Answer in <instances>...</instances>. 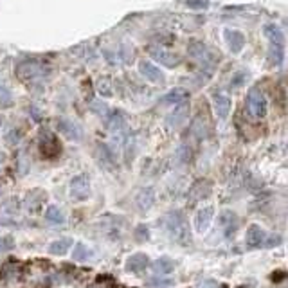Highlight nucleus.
<instances>
[{"label": "nucleus", "mask_w": 288, "mask_h": 288, "mask_svg": "<svg viewBox=\"0 0 288 288\" xmlns=\"http://www.w3.org/2000/svg\"><path fill=\"white\" fill-rule=\"evenodd\" d=\"M171 283H173L171 279H153V281H148L150 286H170Z\"/></svg>", "instance_id": "4468645a"}, {"label": "nucleus", "mask_w": 288, "mask_h": 288, "mask_svg": "<svg viewBox=\"0 0 288 288\" xmlns=\"http://www.w3.org/2000/svg\"><path fill=\"white\" fill-rule=\"evenodd\" d=\"M45 220L49 223H65V214L59 211L58 205H49L45 209Z\"/></svg>", "instance_id": "9d476101"}, {"label": "nucleus", "mask_w": 288, "mask_h": 288, "mask_svg": "<svg viewBox=\"0 0 288 288\" xmlns=\"http://www.w3.org/2000/svg\"><path fill=\"white\" fill-rule=\"evenodd\" d=\"M164 225H166L168 233L171 234V238H173L175 241H178V243H189V241H191L189 223L180 211H173V213L166 214Z\"/></svg>", "instance_id": "f257e3e1"}, {"label": "nucleus", "mask_w": 288, "mask_h": 288, "mask_svg": "<svg viewBox=\"0 0 288 288\" xmlns=\"http://www.w3.org/2000/svg\"><path fill=\"white\" fill-rule=\"evenodd\" d=\"M196 288H220V284L213 279H205V281H202Z\"/></svg>", "instance_id": "2eb2a0df"}, {"label": "nucleus", "mask_w": 288, "mask_h": 288, "mask_svg": "<svg viewBox=\"0 0 288 288\" xmlns=\"http://www.w3.org/2000/svg\"><path fill=\"white\" fill-rule=\"evenodd\" d=\"M213 214H214L213 207H203V209H200L198 213H196L195 227H196V231H198V233H203V231L209 227L211 220H213Z\"/></svg>", "instance_id": "39448f33"}, {"label": "nucleus", "mask_w": 288, "mask_h": 288, "mask_svg": "<svg viewBox=\"0 0 288 288\" xmlns=\"http://www.w3.org/2000/svg\"><path fill=\"white\" fill-rule=\"evenodd\" d=\"M153 200H155V193H153L152 188L148 189H142V191L139 193V196H137V203H139L140 209H150V207L153 205Z\"/></svg>", "instance_id": "1a4fd4ad"}, {"label": "nucleus", "mask_w": 288, "mask_h": 288, "mask_svg": "<svg viewBox=\"0 0 288 288\" xmlns=\"http://www.w3.org/2000/svg\"><path fill=\"white\" fill-rule=\"evenodd\" d=\"M148 263H150L148 256L139 252V254H133L126 259V270L128 272H140V270H144L148 266Z\"/></svg>", "instance_id": "423d86ee"}, {"label": "nucleus", "mask_w": 288, "mask_h": 288, "mask_svg": "<svg viewBox=\"0 0 288 288\" xmlns=\"http://www.w3.org/2000/svg\"><path fill=\"white\" fill-rule=\"evenodd\" d=\"M15 241H13L11 236H0V252H6V251H11Z\"/></svg>", "instance_id": "ddd939ff"}, {"label": "nucleus", "mask_w": 288, "mask_h": 288, "mask_svg": "<svg viewBox=\"0 0 288 288\" xmlns=\"http://www.w3.org/2000/svg\"><path fill=\"white\" fill-rule=\"evenodd\" d=\"M152 269L157 274H170L175 270V261L171 258H159L157 261L152 263Z\"/></svg>", "instance_id": "6e6552de"}, {"label": "nucleus", "mask_w": 288, "mask_h": 288, "mask_svg": "<svg viewBox=\"0 0 288 288\" xmlns=\"http://www.w3.org/2000/svg\"><path fill=\"white\" fill-rule=\"evenodd\" d=\"M251 108L256 117H263V115H265V99H263L258 92H254L251 96Z\"/></svg>", "instance_id": "9b49d317"}, {"label": "nucleus", "mask_w": 288, "mask_h": 288, "mask_svg": "<svg viewBox=\"0 0 288 288\" xmlns=\"http://www.w3.org/2000/svg\"><path fill=\"white\" fill-rule=\"evenodd\" d=\"M40 153L45 157V159H56V157L61 153V142L59 139L51 132H45L44 135L40 137Z\"/></svg>", "instance_id": "f03ea898"}, {"label": "nucleus", "mask_w": 288, "mask_h": 288, "mask_svg": "<svg viewBox=\"0 0 288 288\" xmlns=\"http://www.w3.org/2000/svg\"><path fill=\"white\" fill-rule=\"evenodd\" d=\"M284 279V272H274L272 274V281H281Z\"/></svg>", "instance_id": "dca6fc26"}, {"label": "nucleus", "mask_w": 288, "mask_h": 288, "mask_svg": "<svg viewBox=\"0 0 288 288\" xmlns=\"http://www.w3.org/2000/svg\"><path fill=\"white\" fill-rule=\"evenodd\" d=\"M265 231L261 229L259 225H251L247 229V236H245V243H247V247L251 249H256L259 247V245L263 243V240H265Z\"/></svg>", "instance_id": "20e7f679"}, {"label": "nucleus", "mask_w": 288, "mask_h": 288, "mask_svg": "<svg viewBox=\"0 0 288 288\" xmlns=\"http://www.w3.org/2000/svg\"><path fill=\"white\" fill-rule=\"evenodd\" d=\"M70 196L74 200H87L90 196V182L87 175H78L70 182Z\"/></svg>", "instance_id": "7ed1b4c3"}, {"label": "nucleus", "mask_w": 288, "mask_h": 288, "mask_svg": "<svg viewBox=\"0 0 288 288\" xmlns=\"http://www.w3.org/2000/svg\"><path fill=\"white\" fill-rule=\"evenodd\" d=\"M70 247H72V240L61 238V240H56L49 245V252L54 256H63V254H67V251H69Z\"/></svg>", "instance_id": "0eeeda50"}, {"label": "nucleus", "mask_w": 288, "mask_h": 288, "mask_svg": "<svg viewBox=\"0 0 288 288\" xmlns=\"http://www.w3.org/2000/svg\"><path fill=\"white\" fill-rule=\"evenodd\" d=\"M90 256H92V252H90L85 245L76 243L74 252H72V259H74V261H85V259H89Z\"/></svg>", "instance_id": "f8f14e48"}]
</instances>
